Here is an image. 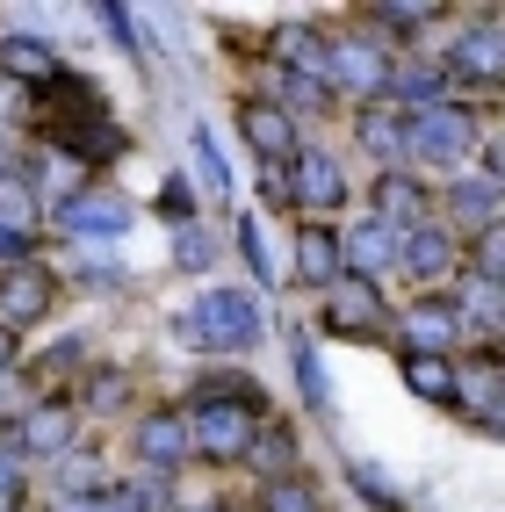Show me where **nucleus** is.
I'll return each mask as SVG.
<instances>
[{
    "label": "nucleus",
    "instance_id": "1",
    "mask_svg": "<svg viewBox=\"0 0 505 512\" xmlns=\"http://www.w3.org/2000/svg\"><path fill=\"white\" fill-rule=\"evenodd\" d=\"M260 325H267V311H260L253 289H210L174 318L181 347H195V354H239V347L260 339Z\"/></svg>",
    "mask_w": 505,
    "mask_h": 512
},
{
    "label": "nucleus",
    "instance_id": "2",
    "mask_svg": "<svg viewBox=\"0 0 505 512\" xmlns=\"http://www.w3.org/2000/svg\"><path fill=\"white\" fill-rule=\"evenodd\" d=\"M260 433V397H195L188 404V440L210 462H246Z\"/></svg>",
    "mask_w": 505,
    "mask_h": 512
},
{
    "label": "nucleus",
    "instance_id": "3",
    "mask_svg": "<svg viewBox=\"0 0 505 512\" xmlns=\"http://www.w3.org/2000/svg\"><path fill=\"white\" fill-rule=\"evenodd\" d=\"M73 433H80V404L73 397H37V404H22V419L8 426V433H0V448H8V455H65V448H73Z\"/></svg>",
    "mask_w": 505,
    "mask_h": 512
},
{
    "label": "nucleus",
    "instance_id": "4",
    "mask_svg": "<svg viewBox=\"0 0 505 512\" xmlns=\"http://www.w3.org/2000/svg\"><path fill=\"white\" fill-rule=\"evenodd\" d=\"M325 80L347 87V94H361V101H383L390 94V58L368 44V37H332L325 44Z\"/></svg>",
    "mask_w": 505,
    "mask_h": 512
},
{
    "label": "nucleus",
    "instance_id": "5",
    "mask_svg": "<svg viewBox=\"0 0 505 512\" xmlns=\"http://www.w3.org/2000/svg\"><path fill=\"white\" fill-rule=\"evenodd\" d=\"M469 152V116L462 109H426V116H404V159H426V166H455Z\"/></svg>",
    "mask_w": 505,
    "mask_h": 512
},
{
    "label": "nucleus",
    "instance_id": "6",
    "mask_svg": "<svg viewBox=\"0 0 505 512\" xmlns=\"http://www.w3.org/2000/svg\"><path fill=\"white\" fill-rule=\"evenodd\" d=\"M383 318H390V311H383L376 282L347 275V282H332V289H325V332H340V339H376Z\"/></svg>",
    "mask_w": 505,
    "mask_h": 512
},
{
    "label": "nucleus",
    "instance_id": "7",
    "mask_svg": "<svg viewBox=\"0 0 505 512\" xmlns=\"http://www.w3.org/2000/svg\"><path fill=\"white\" fill-rule=\"evenodd\" d=\"M239 138H246L253 159H267V166H296V152H303L282 101H239Z\"/></svg>",
    "mask_w": 505,
    "mask_h": 512
},
{
    "label": "nucleus",
    "instance_id": "8",
    "mask_svg": "<svg viewBox=\"0 0 505 512\" xmlns=\"http://www.w3.org/2000/svg\"><path fill=\"white\" fill-rule=\"evenodd\" d=\"M130 217H138V210H130L116 188H73V195L58 202V224L73 231V238H116Z\"/></svg>",
    "mask_w": 505,
    "mask_h": 512
},
{
    "label": "nucleus",
    "instance_id": "9",
    "mask_svg": "<svg viewBox=\"0 0 505 512\" xmlns=\"http://www.w3.org/2000/svg\"><path fill=\"white\" fill-rule=\"evenodd\" d=\"M448 73L469 80V87H505V29L498 22L462 29V44L448 51Z\"/></svg>",
    "mask_w": 505,
    "mask_h": 512
},
{
    "label": "nucleus",
    "instance_id": "10",
    "mask_svg": "<svg viewBox=\"0 0 505 512\" xmlns=\"http://www.w3.org/2000/svg\"><path fill=\"white\" fill-rule=\"evenodd\" d=\"M368 210H376V224H383L390 238H412L419 224H433V217H426V188H419L412 174H404V166L368 188Z\"/></svg>",
    "mask_w": 505,
    "mask_h": 512
},
{
    "label": "nucleus",
    "instance_id": "11",
    "mask_svg": "<svg viewBox=\"0 0 505 512\" xmlns=\"http://www.w3.org/2000/svg\"><path fill=\"white\" fill-rule=\"evenodd\" d=\"M130 455H138L145 469H174V462H188L195 455V440H188V412H145L138 419V433H130Z\"/></svg>",
    "mask_w": 505,
    "mask_h": 512
},
{
    "label": "nucleus",
    "instance_id": "12",
    "mask_svg": "<svg viewBox=\"0 0 505 512\" xmlns=\"http://www.w3.org/2000/svg\"><path fill=\"white\" fill-rule=\"evenodd\" d=\"M51 267L22 260V267H0V325H37L51 311Z\"/></svg>",
    "mask_w": 505,
    "mask_h": 512
},
{
    "label": "nucleus",
    "instance_id": "13",
    "mask_svg": "<svg viewBox=\"0 0 505 512\" xmlns=\"http://www.w3.org/2000/svg\"><path fill=\"white\" fill-rule=\"evenodd\" d=\"M296 275L311 282V289L347 282V253H340V238H332L325 224H303V231H296Z\"/></svg>",
    "mask_w": 505,
    "mask_h": 512
},
{
    "label": "nucleus",
    "instance_id": "14",
    "mask_svg": "<svg viewBox=\"0 0 505 512\" xmlns=\"http://www.w3.org/2000/svg\"><path fill=\"white\" fill-rule=\"evenodd\" d=\"M296 202L303 210H340L347 202V174L332 152H296Z\"/></svg>",
    "mask_w": 505,
    "mask_h": 512
},
{
    "label": "nucleus",
    "instance_id": "15",
    "mask_svg": "<svg viewBox=\"0 0 505 512\" xmlns=\"http://www.w3.org/2000/svg\"><path fill=\"white\" fill-rule=\"evenodd\" d=\"M354 138H361V152L390 159V174H397V159H404V116L390 109V101H368V109L354 116Z\"/></svg>",
    "mask_w": 505,
    "mask_h": 512
},
{
    "label": "nucleus",
    "instance_id": "16",
    "mask_svg": "<svg viewBox=\"0 0 505 512\" xmlns=\"http://www.w3.org/2000/svg\"><path fill=\"white\" fill-rule=\"evenodd\" d=\"M404 390L433 397V404H455L462 397V375L448 368V354H404Z\"/></svg>",
    "mask_w": 505,
    "mask_h": 512
},
{
    "label": "nucleus",
    "instance_id": "17",
    "mask_svg": "<svg viewBox=\"0 0 505 512\" xmlns=\"http://www.w3.org/2000/svg\"><path fill=\"white\" fill-rule=\"evenodd\" d=\"M390 94H397V109L426 116V109H441V73L419 65V58H404V65H390Z\"/></svg>",
    "mask_w": 505,
    "mask_h": 512
},
{
    "label": "nucleus",
    "instance_id": "18",
    "mask_svg": "<svg viewBox=\"0 0 505 512\" xmlns=\"http://www.w3.org/2000/svg\"><path fill=\"white\" fill-rule=\"evenodd\" d=\"M397 253H404L412 275H448V267H455V238L441 224H419L412 238H397Z\"/></svg>",
    "mask_w": 505,
    "mask_h": 512
},
{
    "label": "nucleus",
    "instance_id": "19",
    "mask_svg": "<svg viewBox=\"0 0 505 512\" xmlns=\"http://www.w3.org/2000/svg\"><path fill=\"white\" fill-rule=\"evenodd\" d=\"M441 210H448L455 224H469V231H484V224L498 217V181H491V174H484V181H477V174H469V181H455Z\"/></svg>",
    "mask_w": 505,
    "mask_h": 512
},
{
    "label": "nucleus",
    "instance_id": "20",
    "mask_svg": "<svg viewBox=\"0 0 505 512\" xmlns=\"http://www.w3.org/2000/svg\"><path fill=\"white\" fill-rule=\"evenodd\" d=\"M340 253H347V275H361V282H368V275H376V267L397 253V238H390L376 217H368V224H354V231L340 238Z\"/></svg>",
    "mask_w": 505,
    "mask_h": 512
},
{
    "label": "nucleus",
    "instance_id": "21",
    "mask_svg": "<svg viewBox=\"0 0 505 512\" xmlns=\"http://www.w3.org/2000/svg\"><path fill=\"white\" fill-rule=\"evenodd\" d=\"M404 332H412V354H448L462 318H455V303H419V311L404 318Z\"/></svg>",
    "mask_w": 505,
    "mask_h": 512
},
{
    "label": "nucleus",
    "instance_id": "22",
    "mask_svg": "<svg viewBox=\"0 0 505 512\" xmlns=\"http://www.w3.org/2000/svg\"><path fill=\"white\" fill-rule=\"evenodd\" d=\"M58 73V58H51V44L44 37H8V44H0V80H51Z\"/></svg>",
    "mask_w": 505,
    "mask_h": 512
},
{
    "label": "nucleus",
    "instance_id": "23",
    "mask_svg": "<svg viewBox=\"0 0 505 512\" xmlns=\"http://www.w3.org/2000/svg\"><path fill=\"white\" fill-rule=\"evenodd\" d=\"M37 224V181L22 174V166H0V231H22Z\"/></svg>",
    "mask_w": 505,
    "mask_h": 512
},
{
    "label": "nucleus",
    "instance_id": "24",
    "mask_svg": "<svg viewBox=\"0 0 505 512\" xmlns=\"http://www.w3.org/2000/svg\"><path fill=\"white\" fill-rule=\"evenodd\" d=\"M246 462H260V469H267V484H275V476H296V433H289V426H260Z\"/></svg>",
    "mask_w": 505,
    "mask_h": 512
},
{
    "label": "nucleus",
    "instance_id": "25",
    "mask_svg": "<svg viewBox=\"0 0 505 512\" xmlns=\"http://www.w3.org/2000/svg\"><path fill=\"white\" fill-rule=\"evenodd\" d=\"M260 512H318V484H311V476H275V484H267L260 491Z\"/></svg>",
    "mask_w": 505,
    "mask_h": 512
},
{
    "label": "nucleus",
    "instance_id": "26",
    "mask_svg": "<svg viewBox=\"0 0 505 512\" xmlns=\"http://www.w3.org/2000/svg\"><path fill=\"white\" fill-rule=\"evenodd\" d=\"M455 318H462V325H484V332H498L505 303H498V289H491V282H477V275H469V289H462V303H455Z\"/></svg>",
    "mask_w": 505,
    "mask_h": 512
},
{
    "label": "nucleus",
    "instance_id": "27",
    "mask_svg": "<svg viewBox=\"0 0 505 512\" xmlns=\"http://www.w3.org/2000/svg\"><path fill=\"white\" fill-rule=\"evenodd\" d=\"M347 484L368 498V505H376V512H404V491L390 484V476L383 469H368V462H347Z\"/></svg>",
    "mask_w": 505,
    "mask_h": 512
},
{
    "label": "nucleus",
    "instance_id": "28",
    "mask_svg": "<svg viewBox=\"0 0 505 512\" xmlns=\"http://www.w3.org/2000/svg\"><path fill=\"white\" fill-rule=\"evenodd\" d=\"M130 404V368H94L87 375V412H123Z\"/></svg>",
    "mask_w": 505,
    "mask_h": 512
},
{
    "label": "nucleus",
    "instance_id": "29",
    "mask_svg": "<svg viewBox=\"0 0 505 512\" xmlns=\"http://www.w3.org/2000/svg\"><path fill=\"white\" fill-rule=\"evenodd\" d=\"M469 267H477V282L505 289V224H484V231H477V253H469Z\"/></svg>",
    "mask_w": 505,
    "mask_h": 512
},
{
    "label": "nucleus",
    "instance_id": "30",
    "mask_svg": "<svg viewBox=\"0 0 505 512\" xmlns=\"http://www.w3.org/2000/svg\"><path fill=\"white\" fill-rule=\"evenodd\" d=\"M296 383H303V404H311V412H325V404H332V390H325V361L311 354V339H296Z\"/></svg>",
    "mask_w": 505,
    "mask_h": 512
},
{
    "label": "nucleus",
    "instance_id": "31",
    "mask_svg": "<svg viewBox=\"0 0 505 512\" xmlns=\"http://www.w3.org/2000/svg\"><path fill=\"white\" fill-rule=\"evenodd\" d=\"M58 491H65V498H94V491H101L94 455H58Z\"/></svg>",
    "mask_w": 505,
    "mask_h": 512
},
{
    "label": "nucleus",
    "instance_id": "32",
    "mask_svg": "<svg viewBox=\"0 0 505 512\" xmlns=\"http://www.w3.org/2000/svg\"><path fill=\"white\" fill-rule=\"evenodd\" d=\"M174 260L181 267H210L217 260V238L202 231V224H174Z\"/></svg>",
    "mask_w": 505,
    "mask_h": 512
},
{
    "label": "nucleus",
    "instance_id": "33",
    "mask_svg": "<svg viewBox=\"0 0 505 512\" xmlns=\"http://www.w3.org/2000/svg\"><path fill=\"white\" fill-rule=\"evenodd\" d=\"M195 159H202V188H210V195H231V166L217 159V138H210L202 123H195Z\"/></svg>",
    "mask_w": 505,
    "mask_h": 512
},
{
    "label": "nucleus",
    "instance_id": "34",
    "mask_svg": "<svg viewBox=\"0 0 505 512\" xmlns=\"http://www.w3.org/2000/svg\"><path fill=\"white\" fill-rule=\"evenodd\" d=\"M239 253H246V267H253V282H275V260H267V238H260L253 217H239Z\"/></svg>",
    "mask_w": 505,
    "mask_h": 512
},
{
    "label": "nucleus",
    "instance_id": "35",
    "mask_svg": "<svg viewBox=\"0 0 505 512\" xmlns=\"http://www.w3.org/2000/svg\"><path fill=\"white\" fill-rule=\"evenodd\" d=\"M109 498H116L123 512H159V505H166V498H159V469H152V476H130V484L109 491Z\"/></svg>",
    "mask_w": 505,
    "mask_h": 512
},
{
    "label": "nucleus",
    "instance_id": "36",
    "mask_svg": "<svg viewBox=\"0 0 505 512\" xmlns=\"http://www.w3.org/2000/svg\"><path fill=\"white\" fill-rule=\"evenodd\" d=\"M282 94H289V109H325V101H332V80H311V73H289V80H282Z\"/></svg>",
    "mask_w": 505,
    "mask_h": 512
},
{
    "label": "nucleus",
    "instance_id": "37",
    "mask_svg": "<svg viewBox=\"0 0 505 512\" xmlns=\"http://www.w3.org/2000/svg\"><path fill=\"white\" fill-rule=\"evenodd\" d=\"M0 512H22V455L0 448Z\"/></svg>",
    "mask_w": 505,
    "mask_h": 512
},
{
    "label": "nucleus",
    "instance_id": "38",
    "mask_svg": "<svg viewBox=\"0 0 505 512\" xmlns=\"http://www.w3.org/2000/svg\"><path fill=\"white\" fill-rule=\"evenodd\" d=\"M383 29H397V37H419V29L433 22V8H376Z\"/></svg>",
    "mask_w": 505,
    "mask_h": 512
},
{
    "label": "nucleus",
    "instance_id": "39",
    "mask_svg": "<svg viewBox=\"0 0 505 512\" xmlns=\"http://www.w3.org/2000/svg\"><path fill=\"white\" fill-rule=\"evenodd\" d=\"M195 390H202V397H260V383H253V375H202Z\"/></svg>",
    "mask_w": 505,
    "mask_h": 512
},
{
    "label": "nucleus",
    "instance_id": "40",
    "mask_svg": "<svg viewBox=\"0 0 505 512\" xmlns=\"http://www.w3.org/2000/svg\"><path fill=\"white\" fill-rule=\"evenodd\" d=\"M73 361H80V347H58V354H44V361H37V383H58V375L73 368Z\"/></svg>",
    "mask_w": 505,
    "mask_h": 512
},
{
    "label": "nucleus",
    "instance_id": "41",
    "mask_svg": "<svg viewBox=\"0 0 505 512\" xmlns=\"http://www.w3.org/2000/svg\"><path fill=\"white\" fill-rule=\"evenodd\" d=\"M58 512H123V505H116V498H109V491H94V498H65V505H58Z\"/></svg>",
    "mask_w": 505,
    "mask_h": 512
},
{
    "label": "nucleus",
    "instance_id": "42",
    "mask_svg": "<svg viewBox=\"0 0 505 512\" xmlns=\"http://www.w3.org/2000/svg\"><path fill=\"white\" fill-rule=\"evenodd\" d=\"M22 253H29V238H22V231H0V260H15V267H22Z\"/></svg>",
    "mask_w": 505,
    "mask_h": 512
},
{
    "label": "nucleus",
    "instance_id": "43",
    "mask_svg": "<svg viewBox=\"0 0 505 512\" xmlns=\"http://www.w3.org/2000/svg\"><path fill=\"white\" fill-rule=\"evenodd\" d=\"M8 361H15V325H0V375H8Z\"/></svg>",
    "mask_w": 505,
    "mask_h": 512
},
{
    "label": "nucleus",
    "instance_id": "44",
    "mask_svg": "<svg viewBox=\"0 0 505 512\" xmlns=\"http://www.w3.org/2000/svg\"><path fill=\"white\" fill-rule=\"evenodd\" d=\"M484 159H491V181H505V138H491V152H484Z\"/></svg>",
    "mask_w": 505,
    "mask_h": 512
},
{
    "label": "nucleus",
    "instance_id": "45",
    "mask_svg": "<svg viewBox=\"0 0 505 512\" xmlns=\"http://www.w3.org/2000/svg\"><path fill=\"white\" fill-rule=\"evenodd\" d=\"M0 109H8V101H0Z\"/></svg>",
    "mask_w": 505,
    "mask_h": 512
},
{
    "label": "nucleus",
    "instance_id": "46",
    "mask_svg": "<svg viewBox=\"0 0 505 512\" xmlns=\"http://www.w3.org/2000/svg\"><path fill=\"white\" fill-rule=\"evenodd\" d=\"M202 512H210V505H202Z\"/></svg>",
    "mask_w": 505,
    "mask_h": 512
}]
</instances>
